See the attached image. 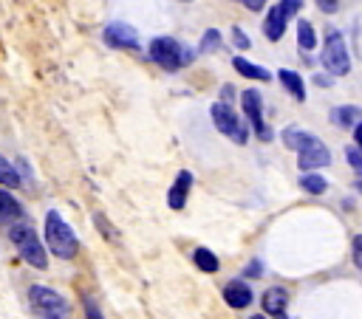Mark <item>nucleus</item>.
Listing matches in <instances>:
<instances>
[{
    "instance_id": "nucleus-1",
    "label": "nucleus",
    "mask_w": 362,
    "mask_h": 319,
    "mask_svg": "<svg viewBox=\"0 0 362 319\" xmlns=\"http://www.w3.org/2000/svg\"><path fill=\"white\" fill-rule=\"evenodd\" d=\"M45 246L51 248L54 257L59 260H74L79 251V240L74 234V229L59 217V212H48L45 215Z\"/></svg>"
},
{
    "instance_id": "nucleus-2",
    "label": "nucleus",
    "mask_w": 362,
    "mask_h": 319,
    "mask_svg": "<svg viewBox=\"0 0 362 319\" xmlns=\"http://www.w3.org/2000/svg\"><path fill=\"white\" fill-rule=\"evenodd\" d=\"M8 237H11V243H14V248L20 251V257L31 265V268H37V271H42V268H48V254H45V246H42V240H40V234L28 226V223H14L11 229H8Z\"/></svg>"
},
{
    "instance_id": "nucleus-3",
    "label": "nucleus",
    "mask_w": 362,
    "mask_h": 319,
    "mask_svg": "<svg viewBox=\"0 0 362 319\" xmlns=\"http://www.w3.org/2000/svg\"><path fill=\"white\" fill-rule=\"evenodd\" d=\"M28 299H31V308L37 311L40 319H71V308H68V302H65L54 288L31 285Z\"/></svg>"
},
{
    "instance_id": "nucleus-4",
    "label": "nucleus",
    "mask_w": 362,
    "mask_h": 319,
    "mask_svg": "<svg viewBox=\"0 0 362 319\" xmlns=\"http://www.w3.org/2000/svg\"><path fill=\"white\" fill-rule=\"evenodd\" d=\"M320 59H322V68L328 73H334V76H345L351 71V54H348V45H345L339 31L331 28L325 34V45H322V56Z\"/></svg>"
},
{
    "instance_id": "nucleus-5",
    "label": "nucleus",
    "mask_w": 362,
    "mask_h": 319,
    "mask_svg": "<svg viewBox=\"0 0 362 319\" xmlns=\"http://www.w3.org/2000/svg\"><path fill=\"white\" fill-rule=\"evenodd\" d=\"M150 56L153 62H158L164 71H178L181 65L189 62V54L184 51V45L173 37H156L150 42Z\"/></svg>"
},
{
    "instance_id": "nucleus-6",
    "label": "nucleus",
    "mask_w": 362,
    "mask_h": 319,
    "mask_svg": "<svg viewBox=\"0 0 362 319\" xmlns=\"http://www.w3.org/2000/svg\"><path fill=\"white\" fill-rule=\"evenodd\" d=\"M212 121H215V127H218L226 138H232L235 144H246L249 130H246V124L238 119V113H235L226 102H215V104H212Z\"/></svg>"
},
{
    "instance_id": "nucleus-7",
    "label": "nucleus",
    "mask_w": 362,
    "mask_h": 319,
    "mask_svg": "<svg viewBox=\"0 0 362 319\" xmlns=\"http://www.w3.org/2000/svg\"><path fill=\"white\" fill-rule=\"evenodd\" d=\"M240 104H243V113H246L255 136L260 141H272V127L263 121V99H260V93L257 90H243L240 93Z\"/></svg>"
},
{
    "instance_id": "nucleus-8",
    "label": "nucleus",
    "mask_w": 362,
    "mask_h": 319,
    "mask_svg": "<svg viewBox=\"0 0 362 319\" xmlns=\"http://www.w3.org/2000/svg\"><path fill=\"white\" fill-rule=\"evenodd\" d=\"M105 42L113 45V48L139 51V34H136V28H130L127 23H110V25H105Z\"/></svg>"
},
{
    "instance_id": "nucleus-9",
    "label": "nucleus",
    "mask_w": 362,
    "mask_h": 319,
    "mask_svg": "<svg viewBox=\"0 0 362 319\" xmlns=\"http://www.w3.org/2000/svg\"><path fill=\"white\" fill-rule=\"evenodd\" d=\"M297 164H300V169H320V167H328L331 164V152H328V147L320 141V144H314V147H305V150H300L297 152Z\"/></svg>"
},
{
    "instance_id": "nucleus-10",
    "label": "nucleus",
    "mask_w": 362,
    "mask_h": 319,
    "mask_svg": "<svg viewBox=\"0 0 362 319\" xmlns=\"http://www.w3.org/2000/svg\"><path fill=\"white\" fill-rule=\"evenodd\" d=\"M23 220V206L20 200L8 192V189H0V226H14Z\"/></svg>"
},
{
    "instance_id": "nucleus-11",
    "label": "nucleus",
    "mask_w": 362,
    "mask_h": 319,
    "mask_svg": "<svg viewBox=\"0 0 362 319\" xmlns=\"http://www.w3.org/2000/svg\"><path fill=\"white\" fill-rule=\"evenodd\" d=\"M189 186H192V172L181 169V172H178V178H175V183H173V189H170V195H167L170 209H184L187 195H189Z\"/></svg>"
},
{
    "instance_id": "nucleus-12",
    "label": "nucleus",
    "mask_w": 362,
    "mask_h": 319,
    "mask_svg": "<svg viewBox=\"0 0 362 319\" xmlns=\"http://www.w3.org/2000/svg\"><path fill=\"white\" fill-rule=\"evenodd\" d=\"M286 23H288V17L280 11V6L274 3L272 6V11L266 14V20H263V34L272 40V42H277L283 34H286Z\"/></svg>"
},
{
    "instance_id": "nucleus-13",
    "label": "nucleus",
    "mask_w": 362,
    "mask_h": 319,
    "mask_svg": "<svg viewBox=\"0 0 362 319\" xmlns=\"http://www.w3.org/2000/svg\"><path fill=\"white\" fill-rule=\"evenodd\" d=\"M283 144H286L288 150L300 152V150H305V147H314V144H320V138L291 124V127H286V130H283Z\"/></svg>"
},
{
    "instance_id": "nucleus-14",
    "label": "nucleus",
    "mask_w": 362,
    "mask_h": 319,
    "mask_svg": "<svg viewBox=\"0 0 362 319\" xmlns=\"http://www.w3.org/2000/svg\"><path fill=\"white\" fill-rule=\"evenodd\" d=\"M223 299H226V305H232V308H249V302H252V288L246 285V282H240V279H235V282H229L226 288H223Z\"/></svg>"
},
{
    "instance_id": "nucleus-15",
    "label": "nucleus",
    "mask_w": 362,
    "mask_h": 319,
    "mask_svg": "<svg viewBox=\"0 0 362 319\" xmlns=\"http://www.w3.org/2000/svg\"><path fill=\"white\" fill-rule=\"evenodd\" d=\"M286 302H288V294L283 288H269L263 294V311L274 319H283L286 316Z\"/></svg>"
},
{
    "instance_id": "nucleus-16",
    "label": "nucleus",
    "mask_w": 362,
    "mask_h": 319,
    "mask_svg": "<svg viewBox=\"0 0 362 319\" xmlns=\"http://www.w3.org/2000/svg\"><path fill=\"white\" fill-rule=\"evenodd\" d=\"M232 65H235V71H238L240 76H246V79H257V82H269V79H272V71H266V68H260V65H255V62H249V59H243V56H235Z\"/></svg>"
},
{
    "instance_id": "nucleus-17",
    "label": "nucleus",
    "mask_w": 362,
    "mask_h": 319,
    "mask_svg": "<svg viewBox=\"0 0 362 319\" xmlns=\"http://www.w3.org/2000/svg\"><path fill=\"white\" fill-rule=\"evenodd\" d=\"M277 79L283 82V88H286L297 102H305V85H303V76H300V73H294V71L283 68V71L277 73Z\"/></svg>"
},
{
    "instance_id": "nucleus-18",
    "label": "nucleus",
    "mask_w": 362,
    "mask_h": 319,
    "mask_svg": "<svg viewBox=\"0 0 362 319\" xmlns=\"http://www.w3.org/2000/svg\"><path fill=\"white\" fill-rule=\"evenodd\" d=\"M331 121L339 124V127H356L362 121V110L354 107V104H342V107H334L331 110Z\"/></svg>"
},
{
    "instance_id": "nucleus-19",
    "label": "nucleus",
    "mask_w": 362,
    "mask_h": 319,
    "mask_svg": "<svg viewBox=\"0 0 362 319\" xmlns=\"http://www.w3.org/2000/svg\"><path fill=\"white\" fill-rule=\"evenodd\" d=\"M192 260H195V265L201 268V271H206V274H215L218 271V257L209 251V248H195V254H192Z\"/></svg>"
},
{
    "instance_id": "nucleus-20",
    "label": "nucleus",
    "mask_w": 362,
    "mask_h": 319,
    "mask_svg": "<svg viewBox=\"0 0 362 319\" xmlns=\"http://www.w3.org/2000/svg\"><path fill=\"white\" fill-rule=\"evenodd\" d=\"M300 186H303L308 195H322V192L328 189L325 178H322V175H317V172H305V175L300 178Z\"/></svg>"
},
{
    "instance_id": "nucleus-21",
    "label": "nucleus",
    "mask_w": 362,
    "mask_h": 319,
    "mask_svg": "<svg viewBox=\"0 0 362 319\" xmlns=\"http://www.w3.org/2000/svg\"><path fill=\"white\" fill-rule=\"evenodd\" d=\"M0 186H6V189H14V186H20V175H17V169L0 155Z\"/></svg>"
},
{
    "instance_id": "nucleus-22",
    "label": "nucleus",
    "mask_w": 362,
    "mask_h": 319,
    "mask_svg": "<svg viewBox=\"0 0 362 319\" xmlns=\"http://www.w3.org/2000/svg\"><path fill=\"white\" fill-rule=\"evenodd\" d=\"M297 42H300V48H305V51L317 45V34H314L311 23H305V20L297 23Z\"/></svg>"
},
{
    "instance_id": "nucleus-23",
    "label": "nucleus",
    "mask_w": 362,
    "mask_h": 319,
    "mask_svg": "<svg viewBox=\"0 0 362 319\" xmlns=\"http://www.w3.org/2000/svg\"><path fill=\"white\" fill-rule=\"evenodd\" d=\"M218 45H221V31H218V28H206L204 37H201V51L209 54V51H215Z\"/></svg>"
},
{
    "instance_id": "nucleus-24",
    "label": "nucleus",
    "mask_w": 362,
    "mask_h": 319,
    "mask_svg": "<svg viewBox=\"0 0 362 319\" xmlns=\"http://www.w3.org/2000/svg\"><path fill=\"white\" fill-rule=\"evenodd\" d=\"M345 158H348V164L362 175V150H356V147H348L345 150Z\"/></svg>"
},
{
    "instance_id": "nucleus-25",
    "label": "nucleus",
    "mask_w": 362,
    "mask_h": 319,
    "mask_svg": "<svg viewBox=\"0 0 362 319\" xmlns=\"http://www.w3.org/2000/svg\"><path fill=\"white\" fill-rule=\"evenodd\" d=\"M277 6H280V11H283L286 17H294V14L303 8V0H280Z\"/></svg>"
},
{
    "instance_id": "nucleus-26",
    "label": "nucleus",
    "mask_w": 362,
    "mask_h": 319,
    "mask_svg": "<svg viewBox=\"0 0 362 319\" xmlns=\"http://www.w3.org/2000/svg\"><path fill=\"white\" fill-rule=\"evenodd\" d=\"M82 305H85V319H102V311L90 296H82Z\"/></svg>"
},
{
    "instance_id": "nucleus-27",
    "label": "nucleus",
    "mask_w": 362,
    "mask_h": 319,
    "mask_svg": "<svg viewBox=\"0 0 362 319\" xmlns=\"http://www.w3.org/2000/svg\"><path fill=\"white\" fill-rule=\"evenodd\" d=\"M232 40H235L238 48H249V45H252V40H249V37L243 34V28H238V25L232 28Z\"/></svg>"
},
{
    "instance_id": "nucleus-28",
    "label": "nucleus",
    "mask_w": 362,
    "mask_h": 319,
    "mask_svg": "<svg viewBox=\"0 0 362 319\" xmlns=\"http://www.w3.org/2000/svg\"><path fill=\"white\" fill-rule=\"evenodd\" d=\"M96 226L102 229V234H105L107 240H116V229H110V226H107V220H105L102 215H96Z\"/></svg>"
},
{
    "instance_id": "nucleus-29",
    "label": "nucleus",
    "mask_w": 362,
    "mask_h": 319,
    "mask_svg": "<svg viewBox=\"0 0 362 319\" xmlns=\"http://www.w3.org/2000/svg\"><path fill=\"white\" fill-rule=\"evenodd\" d=\"M354 260H356V265L362 268V234L354 237Z\"/></svg>"
},
{
    "instance_id": "nucleus-30",
    "label": "nucleus",
    "mask_w": 362,
    "mask_h": 319,
    "mask_svg": "<svg viewBox=\"0 0 362 319\" xmlns=\"http://www.w3.org/2000/svg\"><path fill=\"white\" fill-rule=\"evenodd\" d=\"M238 3H240V6H246L249 11H260V8L266 6V0H238Z\"/></svg>"
},
{
    "instance_id": "nucleus-31",
    "label": "nucleus",
    "mask_w": 362,
    "mask_h": 319,
    "mask_svg": "<svg viewBox=\"0 0 362 319\" xmlns=\"http://www.w3.org/2000/svg\"><path fill=\"white\" fill-rule=\"evenodd\" d=\"M317 6H320L322 11H328V14H331V11H337V6H339V0H317Z\"/></svg>"
},
{
    "instance_id": "nucleus-32",
    "label": "nucleus",
    "mask_w": 362,
    "mask_h": 319,
    "mask_svg": "<svg viewBox=\"0 0 362 319\" xmlns=\"http://www.w3.org/2000/svg\"><path fill=\"white\" fill-rule=\"evenodd\" d=\"M314 85H320V88H331V76H322V73L317 76V73H314Z\"/></svg>"
},
{
    "instance_id": "nucleus-33",
    "label": "nucleus",
    "mask_w": 362,
    "mask_h": 319,
    "mask_svg": "<svg viewBox=\"0 0 362 319\" xmlns=\"http://www.w3.org/2000/svg\"><path fill=\"white\" fill-rule=\"evenodd\" d=\"M354 141H356V150H362V121L354 127Z\"/></svg>"
},
{
    "instance_id": "nucleus-34",
    "label": "nucleus",
    "mask_w": 362,
    "mask_h": 319,
    "mask_svg": "<svg viewBox=\"0 0 362 319\" xmlns=\"http://www.w3.org/2000/svg\"><path fill=\"white\" fill-rule=\"evenodd\" d=\"M356 189H359V192H362V178H359V181H356Z\"/></svg>"
},
{
    "instance_id": "nucleus-35",
    "label": "nucleus",
    "mask_w": 362,
    "mask_h": 319,
    "mask_svg": "<svg viewBox=\"0 0 362 319\" xmlns=\"http://www.w3.org/2000/svg\"><path fill=\"white\" fill-rule=\"evenodd\" d=\"M252 319H266V316H260V313H257V316H252Z\"/></svg>"
},
{
    "instance_id": "nucleus-36",
    "label": "nucleus",
    "mask_w": 362,
    "mask_h": 319,
    "mask_svg": "<svg viewBox=\"0 0 362 319\" xmlns=\"http://www.w3.org/2000/svg\"><path fill=\"white\" fill-rule=\"evenodd\" d=\"M184 3H189V0H184Z\"/></svg>"
}]
</instances>
